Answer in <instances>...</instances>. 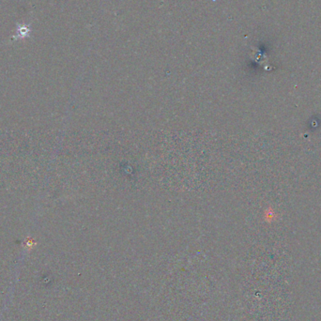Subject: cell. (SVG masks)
I'll return each instance as SVG.
<instances>
[{"label":"cell","mask_w":321,"mask_h":321,"mask_svg":"<svg viewBox=\"0 0 321 321\" xmlns=\"http://www.w3.org/2000/svg\"><path fill=\"white\" fill-rule=\"evenodd\" d=\"M31 32L29 25L25 24H19L17 25L16 32L13 36V40H24Z\"/></svg>","instance_id":"1"},{"label":"cell","mask_w":321,"mask_h":321,"mask_svg":"<svg viewBox=\"0 0 321 321\" xmlns=\"http://www.w3.org/2000/svg\"><path fill=\"white\" fill-rule=\"evenodd\" d=\"M274 215H275V214H274V212H273V211H270V210L265 212V217H266L267 221H271V220L273 219Z\"/></svg>","instance_id":"2"}]
</instances>
